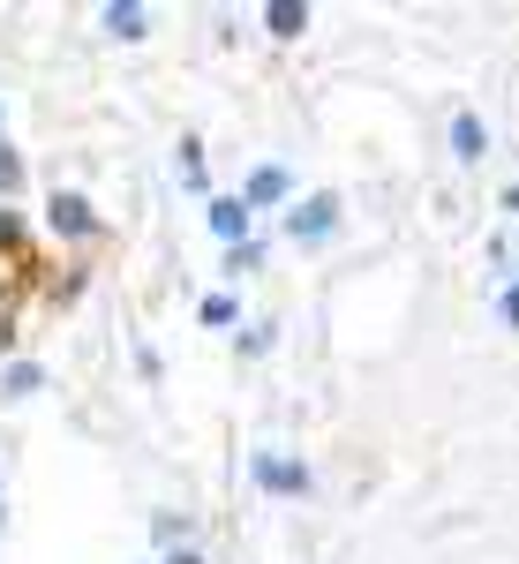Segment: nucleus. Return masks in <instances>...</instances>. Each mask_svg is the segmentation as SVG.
<instances>
[{
    "label": "nucleus",
    "instance_id": "1",
    "mask_svg": "<svg viewBox=\"0 0 519 564\" xmlns=\"http://www.w3.org/2000/svg\"><path fill=\"white\" fill-rule=\"evenodd\" d=\"M332 226H339V204H332V196H309V204H294V218H286L294 241H324Z\"/></svg>",
    "mask_w": 519,
    "mask_h": 564
},
{
    "label": "nucleus",
    "instance_id": "3",
    "mask_svg": "<svg viewBox=\"0 0 519 564\" xmlns=\"http://www.w3.org/2000/svg\"><path fill=\"white\" fill-rule=\"evenodd\" d=\"M263 23H271L279 39H302V31H309V8H302V0H271V8H263Z\"/></svg>",
    "mask_w": 519,
    "mask_h": 564
},
{
    "label": "nucleus",
    "instance_id": "9",
    "mask_svg": "<svg viewBox=\"0 0 519 564\" xmlns=\"http://www.w3.org/2000/svg\"><path fill=\"white\" fill-rule=\"evenodd\" d=\"M15 181H23V166H15V159L0 151V188H15Z\"/></svg>",
    "mask_w": 519,
    "mask_h": 564
},
{
    "label": "nucleus",
    "instance_id": "5",
    "mask_svg": "<svg viewBox=\"0 0 519 564\" xmlns=\"http://www.w3.org/2000/svg\"><path fill=\"white\" fill-rule=\"evenodd\" d=\"M53 226H68V234H84V226H90L84 196H53Z\"/></svg>",
    "mask_w": 519,
    "mask_h": 564
},
{
    "label": "nucleus",
    "instance_id": "2",
    "mask_svg": "<svg viewBox=\"0 0 519 564\" xmlns=\"http://www.w3.org/2000/svg\"><path fill=\"white\" fill-rule=\"evenodd\" d=\"M257 481H263V489H286V497H294V489H309V467H294V459H257Z\"/></svg>",
    "mask_w": 519,
    "mask_h": 564
},
{
    "label": "nucleus",
    "instance_id": "6",
    "mask_svg": "<svg viewBox=\"0 0 519 564\" xmlns=\"http://www.w3.org/2000/svg\"><path fill=\"white\" fill-rule=\"evenodd\" d=\"M212 226L234 241V234H249V204H212Z\"/></svg>",
    "mask_w": 519,
    "mask_h": 564
},
{
    "label": "nucleus",
    "instance_id": "7",
    "mask_svg": "<svg viewBox=\"0 0 519 564\" xmlns=\"http://www.w3.org/2000/svg\"><path fill=\"white\" fill-rule=\"evenodd\" d=\"M271 196H286V174H279V166H263V174L249 181V204H271Z\"/></svg>",
    "mask_w": 519,
    "mask_h": 564
},
{
    "label": "nucleus",
    "instance_id": "8",
    "mask_svg": "<svg viewBox=\"0 0 519 564\" xmlns=\"http://www.w3.org/2000/svg\"><path fill=\"white\" fill-rule=\"evenodd\" d=\"M106 23H113L121 39H143V8H106Z\"/></svg>",
    "mask_w": 519,
    "mask_h": 564
},
{
    "label": "nucleus",
    "instance_id": "11",
    "mask_svg": "<svg viewBox=\"0 0 519 564\" xmlns=\"http://www.w3.org/2000/svg\"><path fill=\"white\" fill-rule=\"evenodd\" d=\"M173 564H196V557H173Z\"/></svg>",
    "mask_w": 519,
    "mask_h": 564
},
{
    "label": "nucleus",
    "instance_id": "4",
    "mask_svg": "<svg viewBox=\"0 0 519 564\" xmlns=\"http://www.w3.org/2000/svg\"><path fill=\"white\" fill-rule=\"evenodd\" d=\"M482 143H489L482 121H475V113H459V121H452V151H459V159H482Z\"/></svg>",
    "mask_w": 519,
    "mask_h": 564
},
{
    "label": "nucleus",
    "instance_id": "10",
    "mask_svg": "<svg viewBox=\"0 0 519 564\" xmlns=\"http://www.w3.org/2000/svg\"><path fill=\"white\" fill-rule=\"evenodd\" d=\"M505 212H512V218H519V188H512V196H505Z\"/></svg>",
    "mask_w": 519,
    "mask_h": 564
}]
</instances>
